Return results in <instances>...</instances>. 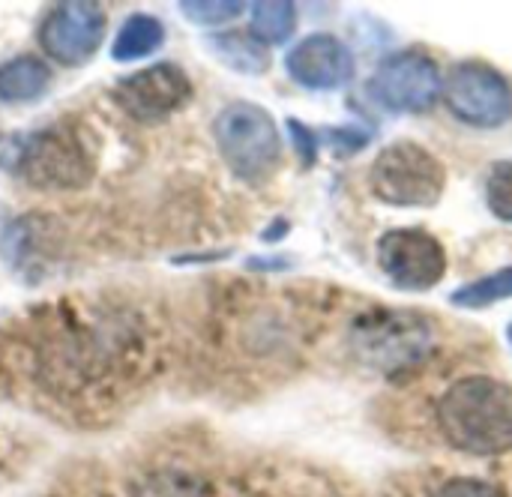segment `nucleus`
Here are the masks:
<instances>
[{
    "instance_id": "1a4fd4ad",
    "label": "nucleus",
    "mask_w": 512,
    "mask_h": 497,
    "mask_svg": "<svg viewBox=\"0 0 512 497\" xmlns=\"http://www.w3.org/2000/svg\"><path fill=\"white\" fill-rule=\"evenodd\" d=\"M105 9L90 0H66L48 9L39 24L42 51L63 66H84L96 57L105 39Z\"/></svg>"
},
{
    "instance_id": "ddd939ff",
    "label": "nucleus",
    "mask_w": 512,
    "mask_h": 497,
    "mask_svg": "<svg viewBox=\"0 0 512 497\" xmlns=\"http://www.w3.org/2000/svg\"><path fill=\"white\" fill-rule=\"evenodd\" d=\"M204 45L213 57H219L228 69L240 75H264L270 69L267 45H261L252 33H237V30L210 33Z\"/></svg>"
},
{
    "instance_id": "20e7f679",
    "label": "nucleus",
    "mask_w": 512,
    "mask_h": 497,
    "mask_svg": "<svg viewBox=\"0 0 512 497\" xmlns=\"http://www.w3.org/2000/svg\"><path fill=\"white\" fill-rule=\"evenodd\" d=\"M369 189L387 207L426 210L444 198L447 168L429 147L408 138L393 141L375 156L369 168Z\"/></svg>"
},
{
    "instance_id": "2eb2a0df",
    "label": "nucleus",
    "mask_w": 512,
    "mask_h": 497,
    "mask_svg": "<svg viewBox=\"0 0 512 497\" xmlns=\"http://www.w3.org/2000/svg\"><path fill=\"white\" fill-rule=\"evenodd\" d=\"M297 30V6L288 0H261L252 3L249 15V33L261 45H282Z\"/></svg>"
},
{
    "instance_id": "f257e3e1",
    "label": "nucleus",
    "mask_w": 512,
    "mask_h": 497,
    "mask_svg": "<svg viewBox=\"0 0 512 497\" xmlns=\"http://www.w3.org/2000/svg\"><path fill=\"white\" fill-rule=\"evenodd\" d=\"M444 441L468 456L512 453V387L492 375L453 381L435 408Z\"/></svg>"
},
{
    "instance_id": "423d86ee",
    "label": "nucleus",
    "mask_w": 512,
    "mask_h": 497,
    "mask_svg": "<svg viewBox=\"0 0 512 497\" xmlns=\"http://www.w3.org/2000/svg\"><path fill=\"white\" fill-rule=\"evenodd\" d=\"M444 102L450 114L474 129H501L512 120L510 81L483 60H465L444 78Z\"/></svg>"
},
{
    "instance_id": "f3484780",
    "label": "nucleus",
    "mask_w": 512,
    "mask_h": 497,
    "mask_svg": "<svg viewBox=\"0 0 512 497\" xmlns=\"http://www.w3.org/2000/svg\"><path fill=\"white\" fill-rule=\"evenodd\" d=\"M486 204L501 222L512 225V159L492 165L486 177Z\"/></svg>"
},
{
    "instance_id": "6ab92c4d",
    "label": "nucleus",
    "mask_w": 512,
    "mask_h": 497,
    "mask_svg": "<svg viewBox=\"0 0 512 497\" xmlns=\"http://www.w3.org/2000/svg\"><path fill=\"white\" fill-rule=\"evenodd\" d=\"M432 497H507V495H504L498 486L486 483V480L456 477V480H447L444 486H438Z\"/></svg>"
},
{
    "instance_id": "6e6552de",
    "label": "nucleus",
    "mask_w": 512,
    "mask_h": 497,
    "mask_svg": "<svg viewBox=\"0 0 512 497\" xmlns=\"http://www.w3.org/2000/svg\"><path fill=\"white\" fill-rule=\"evenodd\" d=\"M192 93H195V84L186 75V69L180 63L162 60V63L144 66V69L126 75L123 81H117L111 90V99L132 120L159 123V120L171 117L174 111H180L192 99Z\"/></svg>"
},
{
    "instance_id": "412c9836",
    "label": "nucleus",
    "mask_w": 512,
    "mask_h": 497,
    "mask_svg": "<svg viewBox=\"0 0 512 497\" xmlns=\"http://www.w3.org/2000/svg\"><path fill=\"white\" fill-rule=\"evenodd\" d=\"M324 135H327V141L333 144V150H336L339 156H345V153H357V150H363V147L369 144V129H357V126L327 129Z\"/></svg>"
},
{
    "instance_id": "9d476101",
    "label": "nucleus",
    "mask_w": 512,
    "mask_h": 497,
    "mask_svg": "<svg viewBox=\"0 0 512 497\" xmlns=\"http://www.w3.org/2000/svg\"><path fill=\"white\" fill-rule=\"evenodd\" d=\"M285 72L306 90H339L351 84L357 63L354 51L333 33H309L288 51Z\"/></svg>"
},
{
    "instance_id": "aec40b11",
    "label": "nucleus",
    "mask_w": 512,
    "mask_h": 497,
    "mask_svg": "<svg viewBox=\"0 0 512 497\" xmlns=\"http://www.w3.org/2000/svg\"><path fill=\"white\" fill-rule=\"evenodd\" d=\"M288 132H291V141H294V150H297V156L303 159V165L306 168H312L315 165V159H318V144H321V135L312 129V126H306V123H300V120H288Z\"/></svg>"
},
{
    "instance_id": "9b49d317",
    "label": "nucleus",
    "mask_w": 512,
    "mask_h": 497,
    "mask_svg": "<svg viewBox=\"0 0 512 497\" xmlns=\"http://www.w3.org/2000/svg\"><path fill=\"white\" fill-rule=\"evenodd\" d=\"M357 336L360 354L384 369L411 363L429 348V327L408 312H384L381 318H372V324H363Z\"/></svg>"
},
{
    "instance_id": "4468645a",
    "label": "nucleus",
    "mask_w": 512,
    "mask_h": 497,
    "mask_svg": "<svg viewBox=\"0 0 512 497\" xmlns=\"http://www.w3.org/2000/svg\"><path fill=\"white\" fill-rule=\"evenodd\" d=\"M162 42H165V24L150 12H132L114 36L111 57L117 63H135L159 51Z\"/></svg>"
},
{
    "instance_id": "f03ea898",
    "label": "nucleus",
    "mask_w": 512,
    "mask_h": 497,
    "mask_svg": "<svg viewBox=\"0 0 512 497\" xmlns=\"http://www.w3.org/2000/svg\"><path fill=\"white\" fill-rule=\"evenodd\" d=\"M219 156L231 174L249 186L267 183L282 165V135L267 108L255 102H231L213 123Z\"/></svg>"
},
{
    "instance_id": "4be33fe9",
    "label": "nucleus",
    "mask_w": 512,
    "mask_h": 497,
    "mask_svg": "<svg viewBox=\"0 0 512 497\" xmlns=\"http://www.w3.org/2000/svg\"><path fill=\"white\" fill-rule=\"evenodd\" d=\"M246 267L249 270H258V273H273V270L279 273V270H288L291 261L288 258H249Z\"/></svg>"
},
{
    "instance_id": "b1692460",
    "label": "nucleus",
    "mask_w": 512,
    "mask_h": 497,
    "mask_svg": "<svg viewBox=\"0 0 512 497\" xmlns=\"http://www.w3.org/2000/svg\"><path fill=\"white\" fill-rule=\"evenodd\" d=\"M507 342H510V345H512V324H510V327H507Z\"/></svg>"
},
{
    "instance_id": "a211bd4d",
    "label": "nucleus",
    "mask_w": 512,
    "mask_h": 497,
    "mask_svg": "<svg viewBox=\"0 0 512 497\" xmlns=\"http://www.w3.org/2000/svg\"><path fill=\"white\" fill-rule=\"evenodd\" d=\"M243 9H246L243 0H183L180 3V12L192 24H204V27L234 21L237 15H243Z\"/></svg>"
},
{
    "instance_id": "0eeeda50",
    "label": "nucleus",
    "mask_w": 512,
    "mask_h": 497,
    "mask_svg": "<svg viewBox=\"0 0 512 497\" xmlns=\"http://www.w3.org/2000/svg\"><path fill=\"white\" fill-rule=\"evenodd\" d=\"M375 258L387 282L405 294H426L447 276V249L426 228L384 231Z\"/></svg>"
},
{
    "instance_id": "5701e85b",
    "label": "nucleus",
    "mask_w": 512,
    "mask_h": 497,
    "mask_svg": "<svg viewBox=\"0 0 512 497\" xmlns=\"http://www.w3.org/2000/svg\"><path fill=\"white\" fill-rule=\"evenodd\" d=\"M285 234H288V222H285V219H276V222L261 234V240H264V243H276V240H282Z\"/></svg>"
},
{
    "instance_id": "39448f33",
    "label": "nucleus",
    "mask_w": 512,
    "mask_h": 497,
    "mask_svg": "<svg viewBox=\"0 0 512 497\" xmlns=\"http://www.w3.org/2000/svg\"><path fill=\"white\" fill-rule=\"evenodd\" d=\"M441 93V66L423 48H402L387 54L369 78V96L396 114H426L441 99Z\"/></svg>"
},
{
    "instance_id": "7ed1b4c3",
    "label": "nucleus",
    "mask_w": 512,
    "mask_h": 497,
    "mask_svg": "<svg viewBox=\"0 0 512 497\" xmlns=\"http://www.w3.org/2000/svg\"><path fill=\"white\" fill-rule=\"evenodd\" d=\"M6 165L36 189H72L96 174V153L78 126L57 123L15 141Z\"/></svg>"
},
{
    "instance_id": "f8f14e48",
    "label": "nucleus",
    "mask_w": 512,
    "mask_h": 497,
    "mask_svg": "<svg viewBox=\"0 0 512 497\" xmlns=\"http://www.w3.org/2000/svg\"><path fill=\"white\" fill-rule=\"evenodd\" d=\"M51 69L33 54H18L0 63V105H27L48 93Z\"/></svg>"
},
{
    "instance_id": "dca6fc26",
    "label": "nucleus",
    "mask_w": 512,
    "mask_h": 497,
    "mask_svg": "<svg viewBox=\"0 0 512 497\" xmlns=\"http://www.w3.org/2000/svg\"><path fill=\"white\" fill-rule=\"evenodd\" d=\"M504 300H512V264L495 273H486L450 294V303L459 309H489Z\"/></svg>"
}]
</instances>
